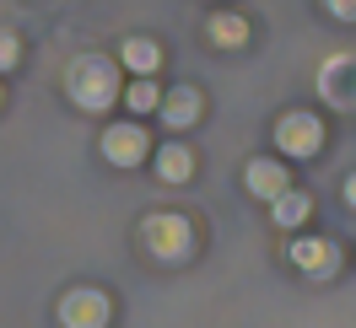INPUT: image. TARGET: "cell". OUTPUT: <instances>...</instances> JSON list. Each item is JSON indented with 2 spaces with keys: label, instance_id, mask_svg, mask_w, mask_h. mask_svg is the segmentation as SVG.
I'll return each mask as SVG.
<instances>
[{
  "label": "cell",
  "instance_id": "8",
  "mask_svg": "<svg viewBox=\"0 0 356 328\" xmlns=\"http://www.w3.org/2000/svg\"><path fill=\"white\" fill-rule=\"evenodd\" d=\"M200 92L195 87H178V92H168V97H162V124H168V130H189V124H195V119H200Z\"/></svg>",
  "mask_w": 356,
  "mask_h": 328
},
{
  "label": "cell",
  "instance_id": "13",
  "mask_svg": "<svg viewBox=\"0 0 356 328\" xmlns=\"http://www.w3.org/2000/svg\"><path fill=\"white\" fill-rule=\"evenodd\" d=\"M124 103H130V113L140 119V113H156V108H162V92H156L152 76H135L130 87H124Z\"/></svg>",
  "mask_w": 356,
  "mask_h": 328
},
{
  "label": "cell",
  "instance_id": "6",
  "mask_svg": "<svg viewBox=\"0 0 356 328\" xmlns=\"http://www.w3.org/2000/svg\"><path fill=\"white\" fill-rule=\"evenodd\" d=\"M243 183H248V194H254V199H270V205H275V199L286 194V167L270 162V156H254V162L243 167Z\"/></svg>",
  "mask_w": 356,
  "mask_h": 328
},
{
  "label": "cell",
  "instance_id": "1",
  "mask_svg": "<svg viewBox=\"0 0 356 328\" xmlns=\"http://www.w3.org/2000/svg\"><path fill=\"white\" fill-rule=\"evenodd\" d=\"M70 97H76V108H92V113H103L113 97H124V92H119L113 60H103V54L76 60V65H70Z\"/></svg>",
  "mask_w": 356,
  "mask_h": 328
},
{
  "label": "cell",
  "instance_id": "7",
  "mask_svg": "<svg viewBox=\"0 0 356 328\" xmlns=\"http://www.w3.org/2000/svg\"><path fill=\"white\" fill-rule=\"evenodd\" d=\"M286 259L302 269V275H330L334 269V242H324V237H297L286 248Z\"/></svg>",
  "mask_w": 356,
  "mask_h": 328
},
{
  "label": "cell",
  "instance_id": "10",
  "mask_svg": "<svg viewBox=\"0 0 356 328\" xmlns=\"http://www.w3.org/2000/svg\"><path fill=\"white\" fill-rule=\"evenodd\" d=\"M308 216H313V199L297 194V189H286V194L270 205V221H275V226H286V232H291V226H302Z\"/></svg>",
  "mask_w": 356,
  "mask_h": 328
},
{
  "label": "cell",
  "instance_id": "12",
  "mask_svg": "<svg viewBox=\"0 0 356 328\" xmlns=\"http://www.w3.org/2000/svg\"><path fill=\"white\" fill-rule=\"evenodd\" d=\"M211 38H216L222 49H243L248 44V22L238 17V11H216V17H211Z\"/></svg>",
  "mask_w": 356,
  "mask_h": 328
},
{
  "label": "cell",
  "instance_id": "5",
  "mask_svg": "<svg viewBox=\"0 0 356 328\" xmlns=\"http://www.w3.org/2000/svg\"><path fill=\"white\" fill-rule=\"evenodd\" d=\"M108 296L103 291H70L65 302H60V323L65 328H103L108 323Z\"/></svg>",
  "mask_w": 356,
  "mask_h": 328
},
{
  "label": "cell",
  "instance_id": "16",
  "mask_svg": "<svg viewBox=\"0 0 356 328\" xmlns=\"http://www.w3.org/2000/svg\"><path fill=\"white\" fill-rule=\"evenodd\" d=\"M346 205H351V210H356V173L346 178Z\"/></svg>",
  "mask_w": 356,
  "mask_h": 328
},
{
  "label": "cell",
  "instance_id": "4",
  "mask_svg": "<svg viewBox=\"0 0 356 328\" xmlns=\"http://www.w3.org/2000/svg\"><path fill=\"white\" fill-rule=\"evenodd\" d=\"M146 151H152V140H146L140 124H113V130H103V156H108L113 167H140Z\"/></svg>",
  "mask_w": 356,
  "mask_h": 328
},
{
  "label": "cell",
  "instance_id": "3",
  "mask_svg": "<svg viewBox=\"0 0 356 328\" xmlns=\"http://www.w3.org/2000/svg\"><path fill=\"white\" fill-rule=\"evenodd\" d=\"M275 146L286 156H313L324 146V124H318L313 113H286V119L275 124Z\"/></svg>",
  "mask_w": 356,
  "mask_h": 328
},
{
  "label": "cell",
  "instance_id": "11",
  "mask_svg": "<svg viewBox=\"0 0 356 328\" xmlns=\"http://www.w3.org/2000/svg\"><path fill=\"white\" fill-rule=\"evenodd\" d=\"M119 60H124V65H130L135 76H152V70L162 65V49H156L152 38H130V44L119 49Z\"/></svg>",
  "mask_w": 356,
  "mask_h": 328
},
{
  "label": "cell",
  "instance_id": "9",
  "mask_svg": "<svg viewBox=\"0 0 356 328\" xmlns=\"http://www.w3.org/2000/svg\"><path fill=\"white\" fill-rule=\"evenodd\" d=\"M156 173H162V183H189V178H195V151H189V146H162V151H156Z\"/></svg>",
  "mask_w": 356,
  "mask_h": 328
},
{
  "label": "cell",
  "instance_id": "14",
  "mask_svg": "<svg viewBox=\"0 0 356 328\" xmlns=\"http://www.w3.org/2000/svg\"><path fill=\"white\" fill-rule=\"evenodd\" d=\"M22 60V44H17V33H0V70H11Z\"/></svg>",
  "mask_w": 356,
  "mask_h": 328
},
{
  "label": "cell",
  "instance_id": "2",
  "mask_svg": "<svg viewBox=\"0 0 356 328\" xmlns=\"http://www.w3.org/2000/svg\"><path fill=\"white\" fill-rule=\"evenodd\" d=\"M140 242H146V253L152 259H184L189 253V221L178 216V210H156V216L140 221Z\"/></svg>",
  "mask_w": 356,
  "mask_h": 328
},
{
  "label": "cell",
  "instance_id": "15",
  "mask_svg": "<svg viewBox=\"0 0 356 328\" xmlns=\"http://www.w3.org/2000/svg\"><path fill=\"white\" fill-rule=\"evenodd\" d=\"M324 6H330L334 22H356V0H324Z\"/></svg>",
  "mask_w": 356,
  "mask_h": 328
}]
</instances>
